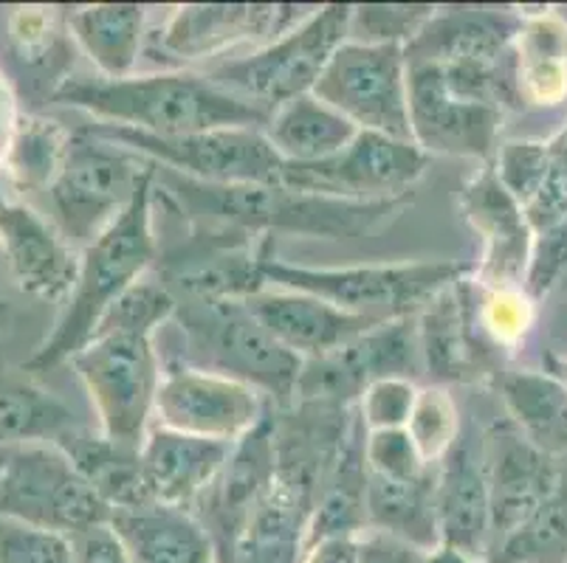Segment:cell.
Instances as JSON below:
<instances>
[{
  "label": "cell",
  "instance_id": "32",
  "mask_svg": "<svg viewBox=\"0 0 567 563\" xmlns=\"http://www.w3.org/2000/svg\"><path fill=\"white\" fill-rule=\"evenodd\" d=\"M147 7L138 3H87L69 9L74 43L105 80L133 76L144 43Z\"/></svg>",
  "mask_w": 567,
  "mask_h": 563
},
{
  "label": "cell",
  "instance_id": "30",
  "mask_svg": "<svg viewBox=\"0 0 567 563\" xmlns=\"http://www.w3.org/2000/svg\"><path fill=\"white\" fill-rule=\"evenodd\" d=\"M492 384L525 440L548 457L567 459V386L548 369H505Z\"/></svg>",
  "mask_w": 567,
  "mask_h": 563
},
{
  "label": "cell",
  "instance_id": "21",
  "mask_svg": "<svg viewBox=\"0 0 567 563\" xmlns=\"http://www.w3.org/2000/svg\"><path fill=\"white\" fill-rule=\"evenodd\" d=\"M0 254L9 279L23 293L43 302H63L71 296L80 273V251L23 200L0 192Z\"/></svg>",
  "mask_w": 567,
  "mask_h": 563
},
{
  "label": "cell",
  "instance_id": "41",
  "mask_svg": "<svg viewBox=\"0 0 567 563\" xmlns=\"http://www.w3.org/2000/svg\"><path fill=\"white\" fill-rule=\"evenodd\" d=\"M412 442L421 451V457L430 465H437L446 451L455 446L463 431L461 411L446 386H421L417 389L415 409H412L410 423H406Z\"/></svg>",
  "mask_w": 567,
  "mask_h": 563
},
{
  "label": "cell",
  "instance_id": "51",
  "mask_svg": "<svg viewBox=\"0 0 567 563\" xmlns=\"http://www.w3.org/2000/svg\"><path fill=\"white\" fill-rule=\"evenodd\" d=\"M14 122H18V113H14L12 91H9L7 80H3V71H0V164H3V153H7Z\"/></svg>",
  "mask_w": 567,
  "mask_h": 563
},
{
  "label": "cell",
  "instance_id": "27",
  "mask_svg": "<svg viewBox=\"0 0 567 563\" xmlns=\"http://www.w3.org/2000/svg\"><path fill=\"white\" fill-rule=\"evenodd\" d=\"M3 51L12 69L32 76L43 87L45 102L69 80L74 38L69 29V7H12L0 14Z\"/></svg>",
  "mask_w": 567,
  "mask_h": 563
},
{
  "label": "cell",
  "instance_id": "55",
  "mask_svg": "<svg viewBox=\"0 0 567 563\" xmlns=\"http://www.w3.org/2000/svg\"><path fill=\"white\" fill-rule=\"evenodd\" d=\"M9 313H12V302H9V291L3 285V279H0V322H7Z\"/></svg>",
  "mask_w": 567,
  "mask_h": 563
},
{
  "label": "cell",
  "instance_id": "5",
  "mask_svg": "<svg viewBox=\"0 0 567 563\" xmlns=\"http://www.w3.org/2000/svg\"><path fill=\"white\" fill-rule=\"evenodd\" d=\"M474 268L455 260L395 262V265L308 268L268 254L262 262L266 285L300 291L373 322L417 316L432 299L466 279Z\"/></svg>",
  "mask_w": 567,
  "mask_h": 563
},
{
  "label": "cell",
  "instance_id": "45",
  "mask_svg": "<svg viewBox=\"0 0 567 563\" xmlns=\"http://www.w3.org/2000/svg\"><path fill=\"white\" fill-rule=\"evenodd\" d=\"M494 173L519 206L528 204L550 173L548 142H505L492 161Z\"/></svg>",
  "mask_w": 567,
  "mask_h": 563
},
{
  "label": "cell",
  "instance_id": "54",
  "mask_svg": "<svg viewBox=\"0 0 567 563\" xmlns=\"http://www.w3.org/2000/svg\"><path fill=\"white\" fill-rule=\"evenodd\" d=\"M548 372L567 386V355H548Z\"/></svg>",
  "mask_w": 567,
  "mask_h": 563
},
{
  "label": "cell",
  "instance_id": "18",
  "mask_svg": "<svg viewBox=\"0 0 567 563\" xmlns=\"http://www.w3.org/2000/svg\"><path fill=\"white\" fill-rule=\"evenodd\" d=\"M313 9L288 3H195L175 9L158 40L175 60H204L244 43H275Z\"/></svg>",
  "mask_w": 567,
  "mask_h": 563
},
{
  "label": "cell",
  "instance_id": "52",
  "mask_svg": "<svg viewBox=\"0 0 567 563\" xmlns=\"http://www.w3.org/2000/svg\"><path fill=\"white\" fill-rule=\"evenodd\" d=\"M417 563H477V561H472V557H466V555H461V552L450 550V546L437 544L435 550L421 552V561H417Z\"/></svg>",
  "mask_w": 567,
  "mask_h": 563
},
{
  "label": "cell",
  "instance_id": "11",
  "mask_svg": "<svg viewBox=\"0 0 567 563\" xmlns=\"http://www.w3.org/2000/svg\"><path fill=\"white\" fill-rule=\"evenodd\" d=\"M313 96L359 131L412 142L404 45L348 40L322 71Z\"/></svg>",
  "mask_w": 567,
  "mask_h": 563
},
{
  "label": "cell",
  "instance_id": "44",
  "mask_svg": "<svg viewBox=\"0 0 567 563\" xmlns=\"http://www.w3.org/2000/svg\"><path fill=\"white\" fill-rule=\"evenodd\" d=\"M481 307L474 304V319L483 338H492L497 347H512L528 333L534 319V302L525 296L523 288H483Z\"/></svg>",
  "mask_w": 567,
  "mask_h": 563
},
{
  "label": "cell",
  "instance_id": "56",
  "mask_svg": "<svg viewBox=\"0 0 567 563\" xmlns=\"http://www.w3.org/2000/svg\"><path fill=\"white\" fill-rule=\"evenodd\" d=\"M7 451L9 448H0V471H3V462H7Z\"/></svg>",
  "mask_w": 567,
  "mask_h": 563
},
{
  "label": "cell",
  "instance_id": "9",
  "mask_svg": "<svg viewBox=\"0 0 567 563\" xmlns=\"http://www.w3.org/2000/svg\"><path fill=\"white\" fill-rule=\"evenodd\" d=\"M0 515L74 535L87 526L111 524L113 510L54 442H29L7 451Z\"/></svg>",
  "mask_w": 567,
  "mask_h": 563
},
{
  "label": "cell",
  "instance_id": "36",
  "mask_svg": "<svg viewBox=\"0 0 567 563\" xmlns=\"http://www.w3.org/2000/svg\"><path fill=\"white\" fill-rule=\"evenodd\" d=\"M368 530L406 541L417 550L441 544L435 519V471L421 482H395L368 471Z\"/></svg>",
  "mask_w": 567,
  "mask_h": 563
},
{
  "label": "cell",
  "instance_id": "26",
  "mask_svg": "<svg viewBox=\"0 0 567 563\" xmlns=\"http://www.w3.org/2000/svg\"><path fill=\"white\" fill-rule=\"evenodd\" d=\"M231 446L235 442L206 440L173 428H151L138 453L153 499L158 504L193 510L226 465Z\"/></svg>",
  "mask_w": 567,
  "mask_h": 563
},
{
  "label": "cell",
  "instance_id": "1",
  "mask_svg": "<svg viewBox=\"0 0 567 563\" xmlns=\"http://www.w3.org/2000/svg\"><path fill=\"white\" fill-rule=\"evenodd\" d=\"M156 189L189 223L244 231L255 237H313V240H355L395 220L415 195L375 204L322 198L286 184H200L156 167Z\"/></svg>",
  "mask_w": 567,
  "mask_h": 563
},
{
  "label": "cell",
  "instance_id": "46",
  "mask_svg": "<svg viewBox=\"0 0 567 563\" xmlns=\"http://www.w3.org/2000/svg\"><path fill=\"white\" fill-rule=\"evenodd\" d=\"M0 563H74L71 539L0 515Z\"/></svg>",
  "mask_w": 567,
  "mask_h": 563
},
{
  "label": "cell",
  "instance_id": "6",
  "mask_svg": "<svg viewBox=\"0 0 567 563\" xmlns=\"http://www.w3.org/2000/svg\"><path fill=\"white\" fill-rule=\"evenodd\" d=\"M153 164L107 142L87 124L74 127L65 164L49 189L54 226L82 251L133 204Z\"/></svg>",
  "mask_w": 567,
  "mask_h": 563
},
{
  "label": "cell",
  "instance_id": "12",
  "mask_svg": "<svg viewBox=\"0 0 567 563\" xmlns=\"http://www.w3.org/2000/svg\"><path fill=\"white\" fill-rule=\"evenodd\" d=\"M430 155L412 142L359 131L337 155L317 164H282L280 184L322 198L375 204L412 195Z\"/></svg>",
  "mask_w": 567,
  "mask_h": 563
},
{
  "label": "cell",
  "instance_id": "25",
  "mask_svg": "<svg viewBox=\"0 0 567 563\" xmlns=\"http://www.w3.org/2000/svg\"><path fill=\"white\" fill-rule=\"evenodd\" d=\"M246 304L260 319L262 327L300 358H319V355L333 353L375 324H384L353 316L348 310L311 293L282 291V288H275V291L266 288L246 299Z\"/></svg>",
  "mask_w": 567,
  "mask_h": 563
},
{
  "label": "cell",
  "instance_id": "15",
  "mask_svg": "<svg viewBox=\"0 0 567 563\" xmlns=\"http://www.w3.org/2000/svg\"><path fill=\"white\" fill-rule=\"evenodd\" d=\"M355 426V406L293 400L271 411L275 484L313 513L324 482Z\"/></svg>",
  "mask_w": 567,
  "mask_h": 563
},
{
  "label": "cell",
  "instance_id": "17",
  "mask_svg": "<svg viewBox=\"0 0 567 563\" xmlns=\"http://www.w3.org/2000/svg\"><path fill=\"white\" fill-rule=\"evenodd\" d=\"M275 411V409H271ZM271 411L257 428L231 446L229 459L193 504V515L200 521L215 546L218 563H229L237 541L255 519L266 496L275 488V440H271Z\"/></svg>",
  "mask_w": 567,
  "mask_h": 563
},
{
  "label": "cell",
  "instance_id": "2",
  "mask_svg": "<svg viewBox=\"0 0 567 563\" xmlns=\"http://www.w3.org/2000/svg\"><path fill=\"white\" fill-rule=\"evenodd\" d=\"M51 105L76 107L94 116V122L133 127L151 136H189L237 127L262 131L271 116L193 71H158L127 80L69 76L51 96Z\"/></svg>",
  "mask_w": 567,
  "mask_h": 563
},
{
  "label": "cell",
  "instance_id": "8",
  "mask_svg": "<svg viewBox=\"0 0 567 563\" xmlns=\"http://www.w3.org/2000/svg\"><path fill=\"white\" fill-rule=\"evenodd\" d=\"M69 364L94 403L100 431L113 442L142 448L164 378L156 338L94 335Z\"/></svg>",
  "mask_w": 567,
  "mask_h": 563
},
{
  "label": "cell",
  "instance_id": "7",
  "mask_svg": "<svg viewBox=\"0 0 567 563\" xmlns=\"http://www.w3.org/2000/svg\"><path fill=\"white\" fill-rule=\"evenodd\" d=\"M350 12L353 7L348 3L317 7L275 43L260 45L240 60H224L215 65L209 80L235 93L237 100L275 113L286 102L313 93L331 56L339 45L348 43Z\"/></svg>",
  "mask_w": 567,
  "mask_h": 563
},
{
  "label": "cell",
  "instance_id": "38",
  "mask_svg": "<svg viewBox=\"0 0 567 563\" xmlns=\"http://www.w3.org/2000/svg\"><path fill=\"white\" fill-rule=\"evenodd\" d=\"M311 510L282 488H271L249 521L229 563H306Z\"/></svg>",
  "mask_w": 567,
  "mask_h": 563
},
{
  "label": "cell",
  "instance_id": "34",
  "mask_svg": "<svg viewBox=\"0 0 567 563\" xmlns=\"http://www.w3.org/2000/svg\"><path fill=\"white\" fill-rule=\"evenodd\" d=\"M262 133L282 164H317L348 147L359 136V127L313 93H306L277 107Z\"/></svg>",
  "mask_w": 567,
  "mask_h": 563
},
{
  "label": "cell",
  "instance_id": "40",
  "mask_svg": "<svg viewBox=\"0 0 567 563\" xmlns=\"http://www.w3.org/2000/svg\"><path fill=\"white\" fill-rule=\"evenodd\" d=\"M178 313V299L158 277H142L107 307L94 335H142L156 338Z\"/></svg>",
  "mask_w": 567,
  "mask_h": 563
},
{
  "label": "cell",
  "instance_id": "13",
  "mask_svg": "<svg viewBox=\"0 0 567 563\" xmlns=\"http://www.w3.org/2000/svg\"><path fill=\"white\" fill-rule=\"evenodd\" d=\"M424 369L417 347V316L375 324L344 347L302 361L293 400L355 406L370 384L415 378Z\"/></svg>",
  "mask_w": 567,
  "mask_h": 563
},
{
  "label": "cell",
  "instance_id": "24",
  "mask_svg": "<svg viewBox=\"0 0 567 563\" xmlns=\"http://www.w3.org/2000/svg\"><path fill=\"white\" fill-rule=\"evenodd\" d=\"M523 9L437 7L430 23L404 49L406 62H505L523 29Z\"/></svg>",
  "mask_w": 567,
  "mask_h": 563
},
{
  "label": "cell",
  "instance_id": "58",
  "mask_svg": "<svg viewBox=\"0 0 567 563\" xmlns=\"http://www.w3.org/2000/svg\"><path fill=\"white\" fill-rule=\"evenodd\" d=\"M565 285H567V277H565Z\"/></svg>",
  "mask_w": 567,
  "mask_h": 563
},
{
  "label": "cell",
  "instance_id": "19",
  "mask_svg": "<svg viewBox=\"0 0 567 563\" xmlns=\"http://www.w3.org/2000/svg\"><path fill=\"white\" fill-rule=\"evenodd\" d=\"M457 206L468 229L481 237L483 257L474 268L483 288H523L528 273L534 231L525 211L497 178L492 164H483L463 184Z\"/></svg>",
  "mask_w": 567,
  "mask_h": 563
},
{
  "label": "cell",
  "instance_id": "35",
  "mask_svg": "<svg viewBox=\"0 0 567 563\" xmlns=\"http://www.w3.org/2000/svg\"><path fill=\"white\" fill-rule=\"evenodd\" d=\"M74 426V411L29 372L0 366V448L54 442Z\"/></svg>",
  "mask_w": 567,
  "mask_h": 563
},
{
  "label": "cell",
  "instance_id": "47",
  "mask_svg": "<svg viewBox=\"0 0 567 563\" xmlns=\"http://www.w3.org/2000/svg\"><path fill=\"white\" fill-rule=\"evenodd\" d=\"M417 389L421 386L410 378H384L375 380L364 389L355 403V411L362 417L368 431H384V428H406L412 409H415Z\"/></svg>",
  "mask_w": 567,
  "mask_h": 563
},
{
  "label": "cell",
  "instance_id": "43",
  "mask_svg": "<svg viewBox=\"0 0 567 563\" xmlns=\"http://www.w3.org/2000/svg\"><path fill=\"white\" fill-rule=\"evenodd\" d=\"M364 462H368L370 473L395 479V482H421L435 471V465L421 457L406 428L364 434Z\"/></svg>",
  "mask_w": 567,
  "mask_h": 563
},
{
  "label": "cell",
  "instance_id": "31",
  "mask_svg": "<svg viewBox=\"0 0 567 563\" xmlns=\"http://www.w3.org/2000/svg\"><path fill=\"white\" fill-rule=\"evenodd\" d=\"M364 428L355 411V426L331 477L317 499L308 524V550L337 539H359L368 533V462H364Z\"/></svg>",
  "mask_w": 567,
  "mask_h": 563
},
{
  "label": "cell",
  "instance_id": "50",
  "mask_svg": "<svg viewBox=\"0 0 567 563\" xmlns=\"http://www.w3.org/2000/svg\"><path fill=\"white\" fill-rule=\"evenodd\" d=\"M306 563H355V539H337L308 550Z\"/></svg>",
  "mask_w": 567,
  "mask_h": 563
},
{
  "label": "cell",
  "instance_id": "16",
  "mask_svg": "<svg viewBox=\"0 0 567 563\" xmlns=\"http://www.w3.org/2000/svg\"><path fill=\"white\" fill-rule=\"evenodd\" d=\"M412 142L426 155H455L492 164L505 113L455 96L432 62H406Z\"/></svg>",
  "mask_w": 567,
  "mask_h": 563
},
{
  "label": "cell",
  "instance_id": "57",
  "mask_svg": "<svg viewBox=\"0 0 567 563\" xmlns=\"http://www.w3.org/2000/svg\"><path fill=\"white\" fill-rule=\"evenodd\" d=\"M556 12H559V14H561V18H565V20H567V7H561V9H556Z\"/></svg>",
  "mask_w": 567,
  "mask_h": 563
},
{
  "label": "cell",
  "instance_id": "23",
  "mask_svg": "<svg viewBox=\"0 0 567 563\" xmlns=\"http://www.w3.org/2000/svg\"><path fill=\"white\" fill-rule=\"evenodd\" d=\"M417 347L421 364L435 386L474 384L494 378L488 372V350L477 330L472 302V279H461L437 293L417 313Z\"/></svg>",
  "mask_w": 567,
  "mask_h": 563
},
{
  "label": "cell",
  "instance_id": "39",
  "mask_svg": "<svg viewBox=\"0 0 567 563\" xmlns=\"http://www.w3.org/2000/svg\"><path fill=\"white\" fill-rule=\"evenodd\" d=\"M486 563H567V459L548 499L517 533L488 552Z\"/></svg>",
  "mask_w": 567,
  "mask_h": 563
},
{
  "label": "cell",
  "instance_id": "28",
  "mask_svg": "<svg viewBox=\"0 0 567 563\" xmlns=\"http://www.w3.org/2000/svg\"><path fill=\"white\" fill-rule=\"evenodd\" d=\"M111 526L133 563H218L213 541L193 510L158 502L113 510Z\"/></svg>",
  "mask_w": 567,
  "mask_h": 563
},
{
  "label": "cell",
  "instance_id": "49",
  "mask_svg": "<svg viewBox=\"0 0 567 563\" xmlns=\"http://www.w3.org/2000/svg\"><path fill=\"white\" fill-rule=\"evenodd\" d=\"M421 552L424 550L375 530L355 539V563H417Z\"/></svg>",
  "mask_w": 567,
  "mask_h": 563
},
{
  "label": "cell",
  "instance_id": "14",
  "mask_svg": "<svg viewBox=\"0 0 567 563\" xmlns=\"http://www.w3.org/2000/svg\"><path fill=\"white\" fill-rule=\"evenodd\" d=\"M271 409L275 403L251 386L184 364L164 369L156 395L158 426L218 442H237Z\"/></svg>",
  "mask_w": 567,
  "mask_h": 563
},
{
  "label": "cell",
  "instance_id": "29",
  "mask_svg": "<svg viewBox=\"0 0 567 563\" xmlns=\"http://www.w3.org/2000/svg\"><path fill=\"white\" fill-rule=\"evenodd\" d=\"M54 446L71 459L80 477L105 499L111 510H133L156 502L144 479L138 448L113 442L102 431L94 434L82 426L60 434Z\"/></svg>",
  "mask_w": 567,
  "mask_h": 563
},
{
  "label": "cell",
  "instance_id": "22",
  "mask_svg": "<svg viewBox=\"0 0 567 563\" xmlns=\"http://www.w3.org/2000/svg\"><path fill=\"white\" fill-rule=\"evenodd\" d=\"M435 519L441 546L486 563L492 544V508L483 437L463 426L455 446L435 465Z\"/></svg>",
  "mask_w": 567,
  "mask_h": 563
},
{
  "label": "cell",
  "instance_id": "4",
  "mask_svg": "<svg viewBox=\"0 0 567 563\" xmlns=\"http://www.w3.org/2000/svg\"><path fill=\"white\" fill-rule=\"evenodd\" d=\"M182 335V361L195 369L251 386L277 409L291 406L302 361L268 333L246 299H200L178 302L173 322Z\"/></svg>",
  "mask_w": 567,
  "mask_h": 563
},
{
  "label": "cell",
  "instance_id": "20",
  "mask_svg": "<svg viewBox=\"0 0 567 563\" xmlns=\"http://www.w3.org/2000/svg\"><path fill=\"white\" fill-rule=\"evenodd\" d=\"M488 477V508H492V544L488 552L514 535L539 504L548 499L561 473V462L530 446L523 434L508 426H494L483 434ZM488 557V555H486Z\"/></svg>",
  "mask_w": 567,
  "mask_h": 563
},
{
  "label": "cell",
  "instance_id": "48",
  "mask_svg": "<svg viewBox=\"0 0 567 563\" xmlns=\"http://www.w3.org/2000/svg\"><path fill=\"white\" fill-rule=\"evenodd\" d=\"M69 539L74 563H133L111 524L87 526V530L69 535Z\"/></svg>",
  "mask_w": 567,
  "mask_h": 563
},
{
  "label": "cell",
  "instance_id": "53",
  "mask_svg": "<svg viewBox=\"0 0 567 563\" xmlns=\"http://www.w3.org/2000/svg\"><path fill=\"white\" fill-rule=\"evenodd\" d=\"M548 149H550V158H554V167L559 169L561 175H567V124L556 133L554 138H550Z\"/></svg>",
  "mask_w": 567,
  "mask_h": 563
},
{
  "label": "cell",
  "instance_id": "3",
  "mask_svg": "<svg viewBox=\"0 0 567 563\" xmlns=\"http://www.w3.org/2000/svg\"><path fill=\"white\" fill-rule=\"evenodd\" d=\"M153 206H156V164L153 175L144 180L133 204L118 215L116 223L107 226L91 246L80 251L74 291L65 299L54 330L23 364L29 375L69 364L94 338L107 307L156 265L158 237L153 229Z\"/></svg>",
  "mask_w": 567,
  "mask_h": 563
},
{
  "label": "cell",
  "instance_id": "33",
  "mask_svg": "<svg viewBox=\"0 0 567 563\" xmlns=\"http://www.w3.org/2000/svg\"><path fill=\"white\" fill-rule=\"evenodd\" d=\"M523 14L514 43L519 93L525 105L556 107L567 102V20L556 9Z\"/></svg>",
  "mask_w": 567,
  "mask_h": 563
},
{
  "label": "cell",
  "instance_id": "42",
  "mask_svg": "<svg viewBox=\"0 0 567 563\" xmlns=\"http://www.w3.org/2000/svg\"><path fill=\"white\" fill-rule=\"evenodd\" d=\"M430 3H368L350 12V38L355 43L410 45L432 20Z\"/></svg>",
  "mask_w": 567,
  "mask_h": 563
},
{
  "label": "cell",
  "instance_id": "10",
  "mask_svg": "<svg viewBox=\"0 0 567 563\" xmlns=\"http://www.w3.org/2000/svg\"><path fill=\"white\" fill-rule=\"evenodd\" d=\"M107 142L142 155L156 167L200 184H280L282 158L257 127L189 133V136H151V133L87 122Z\"/></svg>",
  "mask_w": 567,
  "mask_h": 563
},
{
  "label": "cell",
  "instance_id": "37",
  "mask_svg": "<svg viewBox=\"0 0 567 563\" xmlns=\"http://www.w3.org/2000/svg\"><path fill=\"white\" fill-rule=\"evenodd\" d=\"M71 133L40 113L18 116L0 164V184L18 192H49L69 155Z\"/></svg>",
  "mask_w": 567,
  "mask_h": 563
}]
</instances>
